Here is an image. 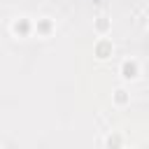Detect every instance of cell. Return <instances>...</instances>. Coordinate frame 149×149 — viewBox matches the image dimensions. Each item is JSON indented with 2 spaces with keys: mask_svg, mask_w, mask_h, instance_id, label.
I'll return each mask as SVG.
<instances>
[{
  "mask_svg": "<svg viewBox=\"0 0 149 149\" xmlns=\"http://www.w3.org/2000/svg\"><path fill=\"white\" fill-rule=\"evenodd\" d=\"M140 74V65H137V61H123L121 63V77L123 79H135Z\"/></svg>",
  "mask_w": 149,
  "mask_h": 149,
  "instance_id": "6da1fadb",
  "label": "cell"
},
{
  "mask_svg": "<svg viewBox=\"0 0 149 149\" xmlns=\"http://www.w3.org/2000/svg\"><path fill=\"white\" fill-rule=\"evenodd\" d=\"M93 51H95V56H98L100 61H105V58L112 56V42H109V40H98L95 47H93Z\"/></svg>",
  "mask_w": 149,
  "mask_h": 149,
  "instance_id": "7a4b0ae2",
  "label": "cell"
},
{
  "mask_svg": "<svg viewBox=\"0 0 149 149\" xmlns=\"http://www.w3.org/2000/svg\"><path fill=\"white\" fill-rule=\"evenodd\" d=\"M12 30H14V35L26 37V35H30L33 26H30V21H28V19H19V21H14V23H12Z\"/></svg>",
  "mask_w": 149,
  "mask_h": 149,
  "instance_id": "3957f363",
  "label": "cell"
},
{
  "mask_svg": "<svg viewBox=\"0 0 149 149\" xmlns=\"http://www.w3.org/2000/svg\"><path fill=\"white\" fill-rule=\"evenodd\" d=\"M112 98H114V105H119V107H126V105H128V100H130V95H128V91H126V88H116Z\"/></svg>",
  "mask_w": 149,
  "mask_h": 149,
  "instance_id": "277c9868",
  "label": "cell"
},
{
  "mask_svg": "<svg viewBox=\"0 0 149 149\" xmlns=\"http://www.w3.org/2000/svg\"><path fill=\"white\" fill-rule=\"evenodd\" d=\"M121 142H123V137L119 133H112L107 137V149H121Z\"/></svg>",
  "mask_w": 149,
  "mask_h": 149,
  "instance_id": "5b68a950",
  "label": "cell"
},
{
  "mask_svg": "<svg viewBox=\"0 0 149 149\" xmlns=\"http://www.w3.org/2000/svg\"><path fill=\"white\" fill-rule=\"evenodd\" d=\"M37 33L40 35H49L51 33V21L49 19H40L37 21Z\"/></svg>",
  "mask_w": 149,
  "mask_h": 149,
  "instance_id": "8992f818",
  "label": "cell"
},
{
  "mask_svg": "<svg viewBox=\"0 0 149 149\" xmlns=\"http://www.w3.org/2000/svg\"><path fill=\"white\" fill-rule=\"evenodd\" d=\"M95 30H98V33H107V30H109V21H107L105 16H100V19L95 21Z\"/></svg>",
  "mask_w": 149,
  "mask_h": 149,
  "instance_id": "52a82bcc",
  "label": "cell"
}]
</instances>
